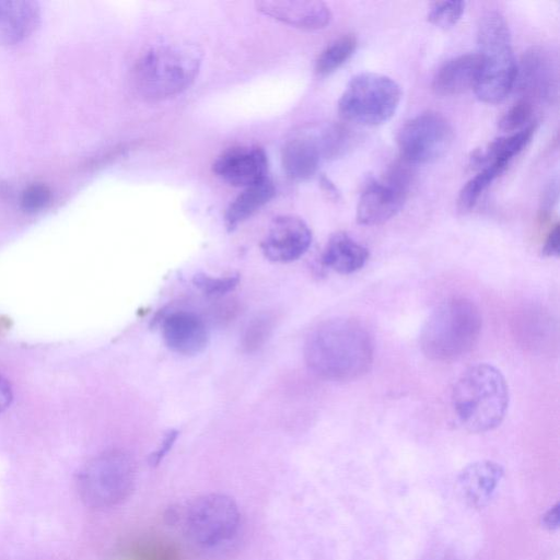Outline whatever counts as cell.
Returning a JSON list of instances; mask_svg holds the SVG:
<instances>
[{
	"instance_id": "cell-1",
	"label": "cell",
	"mask_w": 560,
	"mask_h": 560,
	"mask_svg": "<svg viewBox=\"0 0 560 560\" xmlns=\"http://www.w3.org/2000/svg\"><path fill=\"white\" fill-rule=\"evenodd\" d=\"M307 368L318 377L345 382L366 374L374 359V343L363 324L336 317L322 322L304 345Z\"/></svg>"
},
{
	"instance_id": "cell-2",
	"label": "cell",
	"mask_w": 560,
	"mask_h": 560,
	"mask_svg": "<svg viewBox=\"0 0 560 560\" xmlns=\"http://www.w3.org/2000/svg\"><path fill=\"white\" fill-rule=\"evenodd\" d=\"M509 386L494 365L477 363L465 370L452 389V407L459 424L470 433L495 429L509 407Z\"/></svg>"
},
{
	"instance_id": "cell-3",
	"label": "cell",
	"mask_w": 560,
	"mask_h": 560,
	"mask_svg": "<svg viewBox=\"0 0 560 560\" xmlns=\"http://www.w3.org/2000/svg\"><path fill=\"white\" fill-rule=\"evenodd\" d=\"M201 66L197 46L182 42H164L147 49L136 61L132 82L145 100L175 96L196 80Z\"/></svg>"
},
{
	"instance_id": "cell-4",
	"label": "cell",
	"mask_w": 560,
	"mask_h": 560,
	"mask_svg": "<svg viewBox=\"0 0 560 560\" xmlns=\"http://www.w3.org/2000/svg\"><path fill=\"white\" fill-rule=\"evenodd\" d=\"M482 327L479 307L469 299L443 301L425 320L419 337L420 349L433 361L450 362L469 352Z\"/></svg>"
},
{
	"instance_id": "cell-5",
	"label": "cell",
	"mask_w": 560,
	"mask_h": 560,
	"mask_svg": "<svg viewBox=\"0 0 560 560\" xmlns=\"http://www.w3.org/2000/svg\"><path fill=\"white\" fill-rule=\"evenodd\" d=\"M477 39L481 67L475 93L485 103H500L513 89L517 73L505 19L494 11L483 14L478 23Z\"/></svg>"
},
{
	"instance_id": "cell-6",
	"label": "cell",
	"mask_w": 560,
	"mask_h": 560,
	"mask_svg": "<svg viewBox=\"0 0 560 560\" xmlns=\"http://www.w3.org/2000/svg\"><path fill=\"white\" fill-rule=\"evenodd\" d=\"M132 457L120 450L105 451L90 459L78 472L77 489L82 502L93 509L124 501L135 483Z\"/></svg>"
},
{
	"instance_id": "cell-7",
	"label": "cell",
	"mask_w": 560,
	"mask_h": 560,
	"mask_svg": "<svg viewBox=\"0 0 560 560\" xmlns=\"http://www.w3.org/2000/svg\"><path fill=\"white\" fill-rule=\"evenodd\" d=\"M188 541L203 553L228 550L236 540L240 513L234 501L223 494H208L196 499L185 516Z\"/></svg>"
},
{
	"instance_id": "cell-8",
	"label": "cell",
	"mask_w": 560,
	"mask_h": 560,
	"mask_svg": "<svg viewBox=\"0 0 560 560\" xmlns=\"http://www.w3.org/2000/svg\"><path fill=\"white\" fill-rule=\"evenodd\" d=\"M401 100V90L392 78L364 72L353 77L338 102L340 116L361 126H377L389 120Z\"/></svg>"
},
{
	"instance_id": "cell-9",
	"label": "cell",
	"mask_w": 560,
	"mask_h": 560,
	"mask_svg": "<svg viewBox=\"0 0 560 560\" xmlns=\"http://www.w3.org/2000/svg\"><path fill=\"white\" fill-rule=\"evenodd\" d=\"M453 128L436 112H424L409 119L397 135L401 159L411 164L431 163L441 159L453 142Z\"/></svg>"
},
{
	"instance_id": "cell-10",
	"label": "cell",
	"mask_w": 560,
	"mask_h": 560,
	"mask_svg": "<svg viewBox=\"0 0 560 560\" xmlns=\"http://www.w3.org/2000/svg\"><path fill=\"white\" fill-rule=\"evenodd\" d=\"M311 243L308 225L299 217L285 214L273 219L260 246L267 259L291 262L303 256Z\"/></svg>"
},
{
	"instance_id": "cell-11",
	"label": "cell",
	"mask_w": 560,
	"mask_h": 560,
	"mask_svg": "<svg viewBox=\"0 0 560 560\" xmlns=\"http://www.w3.org/2000/svg\"><path fill=\"white\" fill-rule=\"evenodd\" d=\"M516 81L525 93V98L550 102L558 95V65L553 55L546 48L535 46L524 52ZM515 81V83H516Z\"/></svg>"
},
{
	"instance_id": "cell-12",
	"label": "cell",
	"mask_w": 560,
	"mask_h": 560,
	"mask_svg": "<svg viewBox=\"0 0 560 560\" xmlns=\"http://www.w3.org/2000/svg\"><path fill=\"white\" fill-rule=\"evenodd\" d=\"M212 168L228 184L245 188L267 178L268 161L261 148L242 145L222 152Z\"/></svg>"
},
{
	"instance_id": "cell-13",
	"label": "cell",
	"mask_w": 560,
	"mask_h": 560,
	"mask_svg": "<svg viewBox=\"0 0 560 560\" xmlns=\"http://www.w3.org/2000/svg\"><path fill=\"white\" fill-rule=\"evenodd\" d=\"M161 332L166 347L182 355L202 352L209 341L205 322L188 311H176L166 315L161 324Z\"/></svg>"
},
{
	"instance_id": "cell-14",
	"label": "cell",
	"mask_w": 560,
	"mask_h": 560,
	"mask_svg": "<svg viewBox=\"0 0 560 560\" xmlns=\"http://www.w3.org/2000/svg\"><path fill=\"white\" fill-rule=\"evenodd\" d=\"M408 192L382 179L370 182L357 206V222L362 225L382 224L395 217L404 206Z\"/></svg>"
},
{
	"instance_id": "cell-15",
	"label": "cell",
	"mask_w": 560,
	"mask_h": 560,
	"mask_svg": "<svg viewBox=\"0 0 560 560\" xmlns=\"http://www.w3.org/2000/svg\"><path fill=\"white\" fill-rule=\"evenodd\" d=\"M256 7L265 15L306 31L324 28L331 19L327 4L317 0H266Z\"/></svg>"
},
{
	"instance_id": "cell-16",
	"label": "cell",
	"mask_w": 560,
	"mask_h": 560,
	"mask_svg": "<svg viewBox=\"0 0 560 560\" xmlns=\"http://www.w3.org/2000/svg\"><path fill=\"white\" fill-rule=\"evenodd\" d=\"M481 67V56L465 54L443 63L436 71L432 89L438 95H459L474 89Z\"/></svg>"
},
{
	"instance_id": "cell-17",
	"label": "cell",
	"mask_w": 560,
	"mask_h": 560,
	"mask_svg": "<svg viewBox=\"0 0 560 560\" xmlns=\"http://www.w3.org/2000/svg\"><path fill=\"white\" fill-rule=\"evenodd\" d=\"M40 8L30 0H0V45L27 38L39 25Z\"/></svg>"
},
{
	"instance_id": "cell-18",
	"label": "cell",
	"mask_w": 560,
	"mask_h": 560,
	"mask_svg": "<svg viewBox=\"0 0 560 560\" xmlns=\"http://www.w3.org/2000/svg\"><path fill=\"white\" fill-rule=\"evenodd\" d=\"M324 158L318 136H298L289 140L282 149V166L293 179L305 180L318 170Z\"/></svg>"
},
{
	"instance_id": "cell-19",
	"label": "cell",
	"mask_w": 560,
	"mask_h": 560,
	"mask_svg": "<svg viewBox=\"0 0 560 560\" xmlns=\"http://www.w3.org/2000/svg\"><path fill=\"white\" fill-rule=\"evenodd\" d=\"M503 476L502 467L491 460L476 462L459 475L458 483L465 500L472 506H482L492 497Z\"/></svg>"
},
{
	"instance_id": "cell-20",
	"label": "cell",
	"mask_w": 560,
	"mask_h": 560,
	"mask_svg": "<svg viewBox=\"0 0 560 560\" xmlns=\"http://www.w3.org/2000/svg\"><path fill=\"white\" fill-rule=\"evenodd\" d=\"M369 259V250L346 232H337L328 240L322 261L341 275L360 270Z\"/></svg>"
},
{
	"instance_id": "cell-21",
	"label": "cell",
	"mask_w": 560,
	"mask_h": 560,
	"mask_svg": "<svg viewBox=\"0 0 560 560\" xmlns=\"http://www.w3.org/2000/svg\"><path fill=\"white\" fill-rule=\"evenodd\" d=\"M534 132L535 125L532 124L508 137L493 140L485 151L477 150L472 153V166L481 170L494 164L505 171L512 159L528 144Z\"/></svg>"
},
{
	"instance_id": "cell-22",
	"label": "cell",
	"mask_w": 560,
	"mask_h": 560,
	"mask_svg": "<svg viewBox=\"0 0 560 560\" xmlns=\"http://www.w3.org/2000/svg\"><path fill=\"white\" fill-rule=\"evenodd\" d=\"M273 183L267 178L245 187L225 212L226 228L232 231L262 208L275 195Z\"/></svg>"
},
{
	"instance_id": "cell-23",
	"label": "cell",
	"mask_w": 560,
	"mask_h": 560,
	"mask_svg": "<svg viewBox=\"0 0 560 560\" xmlns=\"http://www.w3.org/2000/svg\"><path fill=\"white\" fill-rule=\"evenodd\" d=\"M357 38L347 34L331 42L317 57L315 72L318 75H327L342 66L354 52Z\"/></svg>"
},
{
	"instance_id": "cell-24",
	"label": "cell",
	"mask_w": 560,
	"mask_h": 560,
	"mask_svg": "<svg viewBox=\"0 0 560 560\" xmlns=\"http://www.w3.org/2000/svg\"><path fill=\"white\" fill-rule=\"evenodd\" d=\"M503 172L502 168L493 164L479 170L477 175L471 177L460 189L457 198L458 211L462 213L469 212L478 202L481 194Z\"/></svg>"
},
{
	"instance_id": "cell-25",
	"label": "cell",
	"mask_w": 560,
	"mask_h": 560,
	"mask_svg": "<svg viewBox=\"0 0 560 560\" xmlns=\"http://www.w3.org/2000/svg\"><path fill=\"white\" fill-rule=\"evenodd\" d=\"M275 326L276 316L271 313H264L253 318L242 335L243 351L252 353L260 349L271 336Z\"/></svg>"
},
{
	"instance_id": "cell-26",
	"label": "cell",
	"mask_w": 560,
	"mask_h": 560,
	"mask_svg": "<svg viewBox=\"0 0 560 560\" xmlns=\"http://www.w3.org/2000/svg\"><path fill=\"white\" fill-rule=\"evenodd\" d=\"M464 10V1H436L430 8L428 21L439 28L447 30L459 21Z\"/></svg>"
},
{
	"instance_id": "cell-27",
	"label": "cell",
	"mask_w": 560,
	"mask_h": 560,
	"mask_svg": "<svg viewBox=\"0 0 560 560\" xmlns=\"http://www.w3.org/2000/svg\"><path fill=\"white\" fill-rule=\"evenodd\" d=\"M192 282L206 295L222 296L237 287L240 277L237 275L210 276L198 273L194 277Z\"/></svg>"
},
{
	"instance_id": "cell-28",
	"label": "cell",
	"mask_w": 560,
	"mask_h": 560,
	"mask_svg": "<svg viewBox=\"0 0 560 560\" xmlns=\"http://www.w3.org/2000/svg\"><path fill=\"white\" fill-rule=\"evenodd\" d=\"M534 112L532 101L518 100L499 120V129L504 132L521 130L529 121Z\"/></svg>"
},
{
	"instance_id": "cell-29",
	"label": "cell",
	"mask_w": 560,
	"mask_h": 560,
	"mask_svg": "<svg viewBox=\"0 0 560 560\" xmlns=\"http://www.w3.org/2000/svg\"><path fill=\"white\" fill-rule=\"evenodd\" d=\"M51 199L50 189L44 184H32L21 195L20 203L23 210L35 212L45 208Z\"/></svg>"
},
{
	"instance_id": "cell-30",
	"label": "cell",
	"mask_w": 560,
	"mask_h": 560,
	"mask_svg": "<svg viewBox=\"0 0 560 560\" xmlns=\"http://www.w3.org/2000/svg\"><path fill=\"white\" fill-rule=\"evenodd\" d=\"M559 247H560V224L559 222H556L552 228L550 229L546 240L545 244L542 246V253L545 256H558L559 255Z\"/></svg>"
},
{
	"instance_id": "cell-31",
	"label": "cell",
	"mask_w": 560,
	"mask_h": 560,
	"mask_svg": "<svg viewBox=\"0 0 560 560\" xmlns=\"http://www.w3.org/2000/svg\"><path fill=\"white\" fill-rule=\"evenodd\" d=\"M177 434L178 433L175 430H170L165 434V436H164L160 447L151 456V464L152 465L159 464L160 460L165 456V454L170 451V448L174 444V442H175V440L177 438Z\"/></svg>"
},
{
	"instance_id": "cell-32",
	"label": "cell",
	"mask_w": 560,
	"mask_h": 560,
	"mask_svg": "<svg viewBox=\"0 0 560 560\" xmlns=\"http://www.w3.org/2000/svg\"><path fill=\"white\" fill-rule=\"evenodd\" d=\"M557 198H558V185H557V183H551L548 186V188L546 189L545 196L541 201L542 215H546L549 213L553 203L557 202Z\"/></svg>"
},
{
	"instance_id": "cell-33",
	"label": "cell",
	"mask_w": 560,
	"mask_h": 560,
	"mask_svg": "<svg viewBox=\"0 0 560 560\" xmlns=\"http://www.w3.org/2000/svg\"><path fill=\"white\" fill-rule=\"evenodd\" d=\"M12 390L8 381L0 374V413L11 404Z\"/></svg>"
},
{
	"instance_id": "cell-34",
	"label": "cell",
	"mask_w": 560,
	"mask_h": 560,
	"mask_svg": "<svg viewBox=\"0 0 560 560\" xmlns=\"http://www.w3.org/2000/svg\"><path fill=\"white\" fill-rule=\"evenodd\" d=\"M542 523L549 529L558 527L559 523V505L552 506L542 517Z\"/></svg>"
}]
</instances>
